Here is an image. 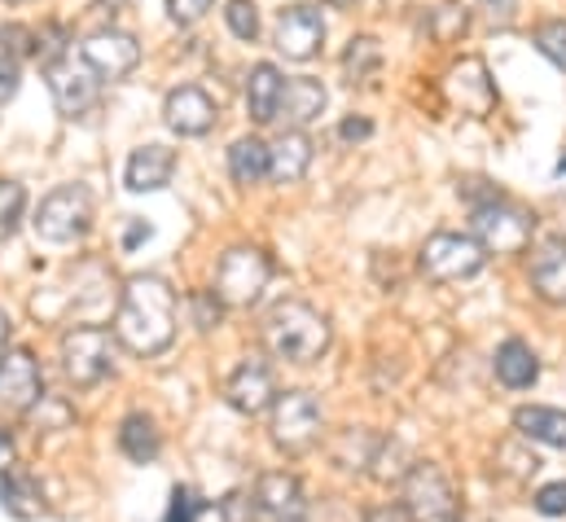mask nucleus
I'll return each instance as SVG.
<instances>
[{"label":"nucleus","mask_w":566,"mask_h":522,"mask_svg":"<svg viewBox=\"0 0 566 522\" xmlns=\"http://www.w3.org/2000/svg\"><path fill=\"white\" fill-rule=\"evenodd\" d=\"M115 338L133 356H163L176 343V290L163 276L137 272L124 281V299L115 312Z\"/></svg>","instance_id":"nucleus-1"},{"label":"nucleus","mask_w":566,"mask_h":522,"mask_svg":"<svg viewBox=\"0 0 566 522\" xmlns=\"http://www.w3.org/2000/svg\"><path fill=\"white\" fill-rule=\"evenodd\" d=\"M264 343L285 365H316L329 352V321L303 299H282L264 316Z\"/></svg>","instance_id":"nucleus-2"},{"label":"nucleus","mask_w":566,"mask_h":522,"mask_svg":"<svg viewBox=\"0 0 566 522\" xmlns=\"http://www.w3.org/2000/svg\"><path fill=\"white\" fill-rule=\"evenodd\" d=\"M115 352H119V338L115 330H102V325H75L62 334L57 343V356H62V374L71 387L88 392L97 383L111 378L115 369Z\"/></svg>","instance_id":"nucleus-3"},{"label":"nucleus","mask_w":566,"mask_h":522,"mask_svg":"<svg viewBox=\"0 0 566 522\" xmlns=\"http://www.w3.org/2000/svg\"><path fill=\"white\" fill-rule=\"evenodd\" d=\"M31 229L49 247H71L93 229V194L84 185H57L40 198Z\"/></svg>","instance_id":"nucleus-4"},{"label":"nucleus","mask_w":566,"mask_h":522,"mask_svg":"<svg viewBox=\"0 0 566 522\" xmlns=\"http://www.w3.org/2000/svg\"><path fill=\"white\" fill-rule=\"evenodd\" d=\"M470 225H474V238L483 242L488 255H523L532 247V233H536L532 211H523L505 194H488L483 202H474Z\"/></svg>","instance_id":"nucleus-5"},{"label":"nucleus","mask_w":566,"mask_h":522,"mask_svg":"<svg viewBox=\"0 0 566 522\" xmlns=\"http://www.w3.org/2000/svg\"><path fill=\"white\" fill-rule=\"evenodd\" d=\"M400 505L413 522H461V501L452 479L434 461H413L400 479Z\"/></svg>","instance_id":"nucleus-6"},{"label":"nucleus","mask_w":566,"mask_h":522,"mask_svg":"<svg viewBox=\"0 0 566 522\" xmlns=\"http://www.w3.org/2000/svg\"><path fill=\"white\" fill-rule=\"evenodd\" d=\"M269 276H273V260L260 247H233L216 263V285L211 290L224 307H251L269 290Z\"/></svg>","instance_id":"nucleus-7"},{"label":"nucleus","mask_w":566,"mask_h":522,"mask_svg":"<svg viewBox=\"0 0 566 522\" xmlns=\"http://www.w3.org/2000/svg\"><path fill=\"white\" fill-rule=\"evenodd\" d=\"M422 272L439 285H457V281H470L488 268V251L474 233H430L422 247Z\"/></svg>","instance_id":"nucleus-8"},{"label":"nucleus","mask_w":566,"mask_h":522,"mask_svg":"<svg viewBox=\"0 0 566 522\" xmlns=\"http://www.w3.org/2000/svg\"><path fill=\"white\" fill-rule=\"evenodd\" d=\"M321 426H325V413H321V399L312 392H285L269 408V435L290 457L307 452L321 439Z\"/></svg>","instance_id":"nucleus-9"},{"label":"nucleus","mask_w":566,"mask_h":522,"mask_svg":"<svg viewBox=\"0 0 566 522\" xmlns=\"http://www.w3.org/2000/svg\"><path fill=\"white\" fill-rule=\"evenodd\" d=\"M44 75H49V93H53V106L62 119H84L93 106H97V93H102V80L84 66V58H53L44 62Z\"/></svg>","instance_id":"nucleus-10"},{"label":"nucleus","mask_w":566,"mask_h":522,"mask_svg":"<svg viewBox=\"0 0 566 522\" xmlns=\"http://www.w3.org/2000/svg\"><path fill=\"white\" fill-rule=\"evenodd\" d=\"M80 58L102 84H115L142 66V44H137V35H128L119 27H102L80 44Z\"/></svg>","instance_id":"nucleus-11"},{"label":"nucleus","mask_w":566,"mask_h":522,"mask_svg":"<svg viewBox=\"0 0 566 522\" xmlns=\"http://www.w3.org/2000/svg\"><path fill=\"white\" fill-rule=\"evenodd\" d=\"M251 501V522H307V497L303 483L285 470H269L247 488Z\"/></svg>","instance_id":"nucleus-12"},{"label":"nucleus","mask_w":566,"mask_h":522,"mask_svg":"<svg viewBox=\"0 0 566 522\" xmlns=\"http://www.w3.org/2000/svg\"><path fill=\"white\" fill-rule=\"evenodd\" d=\"M277 378H273V365L264 361V356H247L233 374H229V383H224V399H229V408L233 413H242V417H260V413H269L273 404H277Z\"/></svg>","instance_id":"nucleus-13"},{"label":"nucleus","mask_w":566,"mask_h":522,"mask_svg":"<svg viewBox=\"0 0 566 522\" xmlns=\"http://www.w3.org/2000/svg\"><path fill=\"white\" fill-rule=\"evenodd\" d=\"M273 44L277 53H285L290 62H307L321 53L325 44V18L316 4H285L277 13V27H273Z\"/></svg>","instance_id":"nucleus-14"},{"label":"nucleus","mask_w":566,"mask_h":522,"mask_svg":"<svg viewBox=\"0 0 566 522\" xmlns=\"http://www.w3.org/2000/svg\"><path fill=\"white\" fill-rule=\"evenodd\" d=\"M0 404L9 413H31L35 404H44V374L27 347H9L0 356Z\"/></svg>","instance_id":"nucleus-15"},{"label":"nucleus","mask_w":566,"mask_h":522,"mask_svg":"<svg viewBox=\"0 0 566 522\" xmlns=\"http://www.w3.org/2000/svg\"><path fill=\"white\" fill-rule=\"evenodd\" d=\"M216 115H220V106L198 84H180L163 102V124L176 136H207V132L216 128Z\"/></svg>","instance_id":"nucleus-16"},{"label":"nucleus","mask_w":566,"mask_h":522,"mask_svg":"<svg viewBox=\"0 0 566 522\" xmlns=\"http://www.w3.org/2000/svg\"><path fill=\"white\" fill-rule=\"evenodd\" d=\"M171 176H176V149L149 140V145H137V149L128 154L124 185H128L133 194H158V189L171 185Z\"/></svg>","instance_id":"nucleus-17"},{"label":"nucleus","mask_w":566,"mask_h":522,"mask_svg":"<svg viewBox=\"0 0 566 522\" xmlns=\"http://www.w3.org/2000/svg\"><path fill=\"white\" fill-rule=\"evenodd\" d=\"M325 102H329V93H325L321 80H312V75H294V80H285L277 119H282L285 128L307 132V124H316V119L325 115Z\"/></svg>","instance_id":"nucleus-18"},{"label":"nucleus","mask_w":566,"mask_h":522,"mask_svg":"<svg viewBox=\"0 0 566 522\" xmlns=\"http://www.w3.org/2000/svg\"><path fill=\"white\" fill-rule=\"evenodd\" d=\"M532 290L549 307H566V238H545L532 251Z\"/></svg>","instance_id":"nucleus-19"},{"label":"nucleus","mask_w":566,"mask_h":522,"mask_svg":"<svg viewBox=\"0 0 566 522\" xmlns=\"http://www.w3.org/2000/svg\"><path fill=\"white\" fill-rule=\"evenodd\" d=\"M282 93H285V75L273 62H255L251 75H247V111L255 124H273L277 111H282Z\"/></svg>","instance_id":"nucleus-20"},{"label":"nucleus","mask_w":566,"mask_h":522,"mask_svg":"<svg viewBox=\"0 0 566 522\" xmlns=\"http://www.w3.org/2000/svg\"><path fill=\"white\" fill-rule=\"evenodd\" d=\"M0 510L9 514V519H40L44 514V492H40V483L27 474V470H18V466H4L0 470Z\"/></svg>","instance_id":"nucleus-21"},{"label":"nucleus","mask_w":566,"mask_h":522,"mask_svg":"<svg viewBox=\"0 0 566 522\" xmlns=\"http://www.w3.org/2000/svg\"><path fill=\"white\" fill-rule=\"evenodd\" d=\"M269 154H273V171H269V176H273L277 185H294V180H303V176H307L316 145H312V136H307V132L282 128V136L269 145Z\"/></svg>","instance_id":"nucleus-22"},{"label":"nucleus","mask_w":566,"mask_h":522,"mask_svg":"<svg viewBox=\"0 0 566 522\" xmlns=\"http://www.w3.org/2000/svg\"><path fill=\"white\" fill-rule=\"evenodd\" d=\"M492 369H496V383L510 387V392H527V387L541 378V361H536V352H532L523 338H505V343L496 347Z\"/></svg>","instance_id":"nucleus-23"},{"label":"nucleus","mask_w":566,"mask_h":522,"mask_svg":"<svg viewBox=\"0 0 566 522\" xmlns=\"http://www.w3.org/2000/svg\"><path fill=\"white\" fill-rule=\"evenodd\" d=\"M514 430L532 443L545 448H566V408H549V404H523L514 408Z\"/></svg>","instance_id":"nucleus-24"},{"label":"nucleus","mask_w":566,"mask_h":522,"mask_svg":"<svg viewBox=\"0 0 566 522\" xmlns=\"http://www.w3.org/2000/svg\"><path fill=\"white\" fill-rule=\"evenodd\" d=\"M269 171H273V154H269V140L264 136L251 132V136H238L229 145V176L238 185H260Z\"/></svg>","instance_id":"nucleus-25"},{"label":"nucleus","mask_w":566,"mask_h":522,"mask_svg":"<svg viewBox=\"0 0 566 522\" xmlns=\"http://www.w3.org/2000/svg\"><path fill=\"white\" fill-rule=\"evenodd\" d=\"M119 448H124V457L137 461V466H149V461L163 452V435H158V426H154L149 413H128V417H124V426H119Z\"/></svg>","instance_id":"nucleus-26"},{"label":"nucleus","mask_w":566,"mask_h":522,"mask_svg":"<svg viewBox=\"0 0 566 522\" xmlns=\"http://www.w3.org/2000/svg\"><path fill=\"white\" fill-rule=\"evenodd\" d=\"M378 71H382V44H378V35H352V44L343 53V80L356 88V84H369Z\"/></svg>","instance_id":"nucleus-27"},{"label":"nucleus","mask_w":566,"mask_h":522,"mask_svg":"<svg viewBox=\"0 0 566 522\" xmlns=\"http://www.w3.org/2000/svg\"><path fill=\"white\" fill-rule=\"evenodd\" d=\"M31 53H40V35H35L31 27H18V22L0 27V75H13V80H18L22 62H27Z\"/></svg>","instance_id":"nucleus-28"},{"label":"nucleus","mask_w":566,"mask_h":522,"mask_svg":"<svg viewBox=\"0 0 566 522\" xmlns=\"http://www.w3.org/2000/svg\"><path fill=\"white\" fill-rule=\"evenodd\" d=\"M22 216H27V189L18 180H0V242L18 233Z\"/></svg>","instance_id":"nucleus-29"},{"label":"nucleus","mask_w":566,"mask_h":522,"mask_svg":"<svg viewBox=\"0 0 566 522\" xmlns=\"http://www.w3.org/2000/svg\"><path fill=\"white\" fill-rule=\"evenodd\" d=\"M224 22H229V31L238 40L255 44V35H260V9H255V0H229L224 4Z\"/></svg>","instance_id":"nucleus-30"},{"label":"nucleus","mask_w":566,"mask_h":522,"mask_svg":"<svg viewBox=\"0 0 566 522\" xmlns=\"http://www.w3.org/2000/svg\"><path fill=\"white\" fill-rule=\"evenodd\" d=\"M536 49H541L558 71H566V18H545V22L536 27Z\"/></svg>","instance_id":"nucleus-31"},{"label":"nucleus","mask_w":566,"mask_h":522,"mask_svg":"<svg viewBox=\"0 0 566 522\" xmlns=\"http://www.w3.org/2000/svg\"><path fill=\"white\" fill-rule=\"evenodd\" d=\"M465 27H470V13H465L461 4H439V9H434V18H430V31H434V40H439V44H452Z\"/></svg>","instance_id":"nucleus-32"},{"label":"nucleus","mask_w":566,"mask_h":522,"mask_svg":"<svg viewBox=\"0 0 566 522\" xmlns=\"http://www.w3.org/2000/svg\"><path fill=\"white\" fill-rule=\"evenodd\" d=\"M532 505H536L541 519H566V479L545 483V488L532 497Z\"/></svg>","instance_id":"nucleus-33"},{"label":"nucleus","mask_w":566,"mask_h":522,"mask_svg":"<svg viewBox=\"0 0 566 522\" xmlns=\"http://www.w3.org/2000/svg\"><path fill=\"white\" fill-rule=\"evenodd\" d=\"M189 303H193V321H198V330H216V325H220L224 303L216 299V290H202V294H193Z\"/></svg>","instance_id":"nucleus-34"},{"label":"nucleus","mask_w":566,"mask_h":522,"mask_svg":"<svg viewBox=\"0 0 566 522\" xmlns=\"http://www.w3.org/2000/svg\"><path fill=\"white\" fill-rule=\"evenodd\" d=\"M198 514H202V501H198L189 488H176V492H171V510H167L163 522H198Z\"/></svg>","instance_id":"nucleus-35"},{"label":"nucleus","mask_w":566,"mask_h":522,"mask_svg":"<svg viewBox=\"0 0 566 522\" xmlns=\"http://www.w3.org/2000/svg\"><path fill=\"white\" fill-rule=\"evenodd\" d=\"M207 9H211V0H167V13H171L176 27H193V22H202Z\"/></svg>","instance_id":"nucleus-36"},{"label":"nucleus","mask_w":566,"mask_h":522,"mask_svg":"<svg viewBox=\"0 0 566 522\" xmlns=\"http://www.w3.org/2000/svg\"><path fill=\"white\" fill-rule=\"evenodd\" d=\"M365 522H413V519H409V510H405L400 501H387V505H374V510L365 514Z\"/></svg>","instance_id":"nucleus-37"},{"label":"nucleus","mask_w":566,"mask_h":522,"mask_svg":"<svg viewBox=\"0 0 566 522\" xmlns=\"http://www.w3.org/2000/svg\"><path fill=\"white\" fill-rule=\"evenodd\" d=\"M338 136H343V140H369V136H374V124H369V119H356V115H352V119H343Z\"/></svg>","instance_id":"nucleus-38"},{"label":"nucleus","mask_w":566,"mask_h":522,"mask_svg":"<svg viewBox=\"0 0 566 522\" xmlns=\"http://www.w3.org/2000/svg\"><path fill=\"white\" fill-rule=\"evenodd\" d=\"M9 334H13V321H9V312L0 307V356L9 352Z\"/></svg>","instance_id":"nucleus-39"},{"label":"nucleus","mask_w":566,"mask_h":522,"mask_svg":"<svg viewBox=\"0 0 566 522\" xmlns=\"http://www.w3.org/2000/svg\"><path fill=\"white\" fill-rule=\"evenodd\" d=\"M13 93H18V80H13V75H0V106H4Z\"/></svg>","instance_id":"nucleus-40"},{"label":"nucleus","mask_w":566,"mask_h":522,"mask_svg":"<svg viewBox=\"0 0 566 522\" xmlns=\"http://www.w3.org/2000/svg\"><path fill=\"white\" fill-rule=\"evenodd\" d=\"M321 4H329V9H347V4H356V0H321Z\"/></svg>","instance_id":"nucleus-41"},{"label":"nucleus","mask_w":566,"mask_h":522,"mask_svg":"<svg viewBox=\"0 0 566 522\" xmlns=\"http://www.w3.org/2000/svg\"><path fill=\"white\" fill-rule=\"evenodd\" d=\"M0 452H4V435H0Z\"/></svg>","instance_id":"nucleus-42"},{"label":"nucleus","mask_w":566,"mask_h":522,"mask_svg":"<svg viewBox=\"0 0 566 522\" xmlns=\"http://www.w3.org/2000/svg\"><path fill=\"white\" fill-rule=\"evenodd\" d=\"M9 4H22V0H9Z\"/></svg>","instance_id":"nucleus-43"}]
</instances>
